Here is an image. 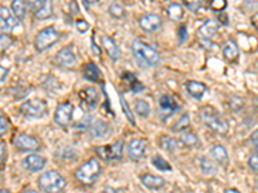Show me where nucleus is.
Returning <instances> with one entry per match:
<instances>
[{"mask_svg": "<svg viewBox=\"0 0 258 193\" xmlns=\"http://www.w3.org/2000/svg\"><path fill=\"white\" fill-rule=\"evenodd\" d=\"M251 22H252V26H253V27H256V29L258 30V13H255V14L252 16Z\"/></svg>", "mask_w": 258, "mask_h": 193, "instance_id": "obj_45", "label": "nucleus"}, {"mask_svg": "<svg viewBox=\"0 0 258 193\" xmlns=\"http://www.w3.org/2000/svg\"><path fill=\"white\" fill-rule=\"evenodd\" d=\"M101 43H102V47L105 48V50H106L107 55H109L113 61L119 59L120 49H119V47H118V44L114 42L113 39L107 35H103L102 38H101Z\"/></svg>", "mask_w": 258, "mask_h": 193, "instance_id": "obj_18", "label": "nucleus"}, {"mask_svg": "<svg viewBox=\"0 0 258 193\" xmlns=\"http://www.w3.org/2000/svg\"><path fill=\"white\" fill-rule=\"evenodd\" d=\"M147 149V141L142 138H135L129 142L128 154L133 160H139L145 156Z\"/></svg>", "mask_w": 258, "mask_h": 193, "instance_id": "obj_11", "label": "nucleus"}, {"mask_svg": "<svg viewBox=\"0 0 258 193\" xmlns=\"http://www.w3.org/2000/svg\"><path fill=\"white\" fill-rule=\"evenodd\" d=\"M107 130H109V126H107V124L105 121H102V120H97L96 122H93L92 124V126H90V132H92V134L94 135V137H103V135L106 134Z\"/></svg>", "mask_w": 258, "mask_h": 193, "instance_id": "obj_27", "label": "nucleus"}, {"mask_svg": "<svg viewBox=\"0 0 258 193\" xmlns=\"http://www.w3.org/2000/svg\"><path fill=\"white\" fill-rule=\"evenodd\" d=\"M178 36H180V43H184L187 39V31H186V26L185 25H182L180 27V34H178Z\"/></svg>", "mask_w": 258, "mask_h": 193, "instance_id": "obj_41", "label": "nucleus"}, {"mask_svg": "<svg viewBox=\"0 0 258 193\" xmlns=\"http://www.w3.org/2000/svg\"><path fill=\"white\" fill-rule=\"evenodd\" d=\"M19 25V21L5 6H0V30L12 31Z\"/></svg>", "mask_w": 258, "mask_h": 193, "instance_id": "obj_10", "label": "nucleus"}, {"mask_svg": "<svg viewBox=\"0 0 258 193\" xmlns=\"http://www.w3.org/2000/svg\"><path fill=\"white\" fill-rule=\"evenodd\" d=\"M14 145L21 151H36L40 147V143L36 138L27 134H19L14 139Z\"/></svg>", "mask_w": 258, "mask_h": 193, "instance_id": "obj_12", "label": "nucleus"}, {"mask_svg": "<svg viewBox=\"0 0 258 193\" xmlns=\"http://www.w3.org/2000/svg\"><path fill=\"white\" fill-rule=\"evenodd\" d=\"M181 142L189 147H195V145H199V139L193 133H181Z\"/></svg>", "mask_w": 258, "mask_h": 193, "instance_id": "obj_30", "label": "nucleus"}, {"mask_svg": "<svg viewBox=\"0 0 258 193\" xmlns=\"http://www.w3.org/2000/svg\"><path fill=\"white\" fill-rule=\"evenodd\" d=\"M10 8H12V13L14 14V17H16L18 21H21V19L25 18L27 4L23 3V1H19V0H16V1H12V5H10Z\"/></svg>", "mask_w": 258, "mask_h": 193, "instance_id": "obj_26", "label": "nucleus"}, {"mask_svg": "<svg viewBox=\"0 0 258 193\" xmlns=\"http://www.w3.org/2000/svg\"><path fill=\"white\" fill-rule=\"evenodd\" d=\"M200 119L204 122L206 128H209L217 134H226L229 132V124L221 113L216 108L210 106H205L200 109Z\"/></svg>", "mask_w": 258, "mask_h": 193, "instance_id": "obj_1", "label": "nucleus"}, {"mask_svg": "<svg viewBox=\"0 0 258 193\" xmlns=\"http://www.w3.org/2000/svg\"><path fill=\"white\" fill-rule=\"evenodd\" d=\"M226 6H227V1H225V0H214L210 3V8L216 12H223Z\"/></svg>", "mask_w": 258, "mask_h": 193, "instance_id": "obj_38", "label": "nucleus"}, {"mask_svg": "<svg viewBox=\"0 0 258 193\" xmlns=\"http://www.w3.org/2000/svg\"><path fill=\"white\" fill-rule=\"evenodd\" d=\"M152 165H154V166L160 171H171L172 170V166L169 165V162L165 161L164 158L161 157V156H158V154L152 157Z\"/></svg>", "mask_w": 258, "mask_h": 193, "instance_id": "obj_29", "label": "nucleus"}, {"mask_svg": "<svg viewBox=\"0 0 258 193\" xmlns=\"http://www.w3.org/2000/svg\"><path fill=\"white\" fill-rule=\"evenodd\" d=\"M0 193H12V192H10L9 190H5V188H4V190H0Z\"/></svg>", "mask_w": 258, "mask_h": 193, "instance_id": "obj_49", "label": "nucleus"}, {"mask_svg": "<svg viewBox=\"0 0 258 193\" xmlns=\"http://www.w3.org/2000/svg\"><path fill=\"white\" fill-rule=\"evenodd\" d=\"M257 152H258V148H257Z\"/></svg>", "mask_w": 258, "mask_h": 193, "instance_id": "obj_51", "label": "nucleus"}, {"mask_svg": "<svg viewBox=\"0 0 258 193\" xmlns=\"http://www.w3.org/2000/svg\"><path fill=\"white\" fill-rule=\"evenodd\" d=\"M119 98H120V103H122V108H123V111H124V115H126L127 119H128L129 121L132 122L133 125H134V124H135L134 117H133L132 111H130V108H129L128 103H127V100L124 99V96H123V94H120Z\"/></svg>", "mask_w": 258, "mask_h": 193, "instance_id": "obj_36", "label": "nucleus"}, {"mask_svg": "<svg viewBox=\"0 0 258 193\" xmlns=\"http://www.w3.org/2000/svg\"><path fill=\"white\" fill-rule=\"evenodd\" d=\"M134 111L137 115L142 116V117H146V116L150 115V111H151V108H150V104H148L146 100L137 99L134 102Z\"/></svg>", "mask_w": 258, "mask_h": 193, "instance_id": "obj_28", "label": "nucleus"}, {"mask_svg": "<svg viewBox=\"0 0 258 193\" xmlns=\"http://www.w3.org/2000/svg\"><path fill=\"white\" fill-rule=\"evenodd\" d=\"M102 193H116V191L114 190V188H111V187H106V188L102 191Z\"/></svg>", "mask_w": 258, "mask_h": 193, "instance_id": "obj_47", "label": "nucleus"}, {"mask_svg": "<svg viewBox=\"0 0 258 193\" xmlns=\"http://www.w3.org/2000/svg\"><path fill=\"white\" fill-rule=\"evenodd\" d=\"M249 166H251L252 170H255L258 173V154H255V156H252L248 161Z\"/></svg>", "mask_w": 258, "mask_h": 193, "instance_id": "obj_40", "label": "nucleus"}, {"mask_svg": "<svg viewBox=\"0 0 258 193\" xmlns=\"http://www.w3.org/2000/svg\"><path fill=\"white\" fill-rule=\"evenodd\" d=\"M21 113L29 119H43L48 113V104L40 98H32L21 104Z\"/></svg>", "mask_w": 258, "mask_h": 193, "instance_id": "obj_4", "label": "nucleus"}, {"mask_svg": "<svg viewBox=\"0 0 258 193\" xmlns=\"http://www.w3.org/2000/svg\"><path fill=\"white\" fill-rule=\"evenodd\" d=\"M8 74H9V70L3 67V66H0V83L5 80V77L8 76Z\"/></svg>", "mask_w": 258, "mask_h": 193, "instance_id": "obj_42", "label": "nucleus"}, {"mask_svg": "<svg viewBox=\"0 0 258 193\" xmlns=\"http://www.w3.org/2000/svg\"><path fill=\"white\" fill-rule=\"evenodd\" d=\"M84 77L89 81H98L101 77V72L93 62H89L84 67Z\"/></svg>", "mask_w": 258, "mask_h": 193, "instance_id": "obj_24", "label": "nucleus"}, {"mask_svg": "<svg viewBox=\"0 0 258 193\" xmlns=\"http://www.w3.org/2000/svg\"><path fill=\"white\" fill-rule=\"evenodd\" d=\"M210 154H212V157L214 160L218 161L219 164H227V161H229V154H227V151H226L225 147H222V145H214L210 149Z\"/></svg>", "mask_w": 258, "mask_h": 193, "instance_id": "obj_23", "label": "nucleus"}, {"mask_svg": "<svg viewBox=\"0 0 258 193\" xmlns=\"http://www.w3.org/2000/svg\"><path fill=\"white\" fill-rule=\"evenodd\" d=\"M218 31V23L213 19H208L199 29V35L203 39H210L216 35Z\"/></svg>", "mask_w": 258, "mask_h": 193, "instance_id": "obj_22", "label": "nucleus"}, {"mask_svg": "<svg viewBox=\"0 0 258 193\" xmlns=\"http://www.w3.org/2000/svg\"><path fill=\"white\" fill-rule=\"evenodd\" d=\"M223 57L227 59L229 62H235L239 58V48L235 42H231V40H227L223 45L222 49Z\"/></svg>", "mask_w": 258, "mask_h": 193, "instance_id": "obj_21", "label": "nucleus"}, {"mask_svg": "<svg viewBox=\"0 0 258 193\" xmlns=\"http://www.w3.org/2000/svg\"><path fill=\"white\" fill-rule=\"evenodd\" d=\"M123 148H124V143L123 141L115 142L114 145H101V147L96 148L97 154L105 161H114L119 160L123 156Z\"/></svg>", "mask_w": 258, "mask_h": 193, "instance_id": "obj_7", "label": "nucleus"}, {"mask_svg": "<svg viewBox=\"0 0 258 193\" xmlns=\"http://www.w3.org/2000/svg\"><path fill=\"white\" fill-rule=\"evenodd\" d=\"M109 13L114 18H123V17L126 16V9L120 4L113 3L109 6Z\"/></svg>", "mask_w": 258, "mask_h": 193, "instance_id": "obj_32", "label": "nucleus"}, {"mask_svg": "<svg viewBox=\"0 0 258 193\" xmlns=\"http://www.w3.org/2000/svg\"><path fill=\"white\" fill-rule=\"evenodd\" d=\"M139 26L141 29L146 32H152L155 30H158L161 26V18L158 14L154 13H148V14H143L139 18Z\"/></svg>", "mask_w": 258, "mask_h": 193, "instance_id": "obj_13", "label": "nucleus"}, {"mask_svg": "<svg viewBox=\"0 0 258 193\" xmlns=\"http://www.w3.org/2000/svg\"><path fill=\"white\" fill-rule=\"evenodd\" d=\"M257 63H258V62H257Z\"/></svg>", "mask_w": 258, "mask_h": 193, "instance_id": "obj_52", "label": "nucleus"}, {"mask_svg": "<svg viewBox=\"0 0 258 193\" xmlns=\"http://www.w3.org/2000/svg\"><path fill=\"white\" fill-rule=\"evenodd\" d=\"M75 26H76L77 31L80 32V34H85L89 30V23L85 19H76Z\"/></svg>", "mask_w": 258, "mask_h": 193, "instance_id": "obj_39", "label": "nucleus"}, {"mask_svg": "<svg viewBox=\"0 0 258 193\" xmlns=\"http://www.w3.org/2000/svg\"><path fill=\"white\" fill-rule=\"evenodd\" d=\"M23 193H38V192H36V191H34V190H27L26 192H23Z\"/></svg>", "mask_w": 258, "mask_h": 193, "instance_id": "obj_50", "label": "nucleus"}, {"mask_svg": "<svg viewBox=\"0 0 258 193\" xmlns=\"http://www.w3.org/2000/svg\"><path fill=\"white\" fill-rule=\"evenodd\" d=\"M186 89L187 92H189V94H190L193 98H195V99H201L206 92L205 84L199 83V81H194V80L187 81Z\"/></svg>", "mask_w": 258, "mask_h": 193, "instance_id": "obj_20", "label": "nucleus"}, {"mask_svg": "<svg viewBox=\"0 0 258 193\" xmlns=\"http://www.w3.org/2000/svg\"><path fill=\"white\" fill-rule=\"evenodd\" d=\"M101 165L96 158H90L84 162L76 170V178L85 184H92L100 177Z\"/></svg>", "mask_w": 258, "mask_h": 193, "instance_id": "obj_5", "label": "nucleus"}, {"mask_svg": "<svg viewBox=\"0 0 258 193\" xmlns=\"http://www.w3.org/2000/svg\"><path fill=\"white\" fill-rule=\"evenodd\" d=\"M168 16L171 17V19H173V21H181L185 16L184 6L177 3L169 4L168 5Z\"/></svg>", "mask_w": 258, "mask_h": 193, "instance_id": "obj_25", "label": "nucleus"}, {"mask_svg": "<svg viewBox=\"0 0 258 193\" xmlns=\"http://www.w3.org/2000/svg\"><path fill=\"white\" fill-rule=\"evenodd\" d=\"M58 39H60V34H58V31L53 26L44 27V29L39 31V34L35 38L36 50L43 51L45 49H49L57 43Z\"/></svg>", "mask_w": 258, "mask_h": 193, "instance_id": "obj_6", "label": "nucleus"}, {"mask_svg": "<svg viewBox=\"0 0 258 193\" xmlns=\"http://www.w3.org/2000/svg\"><path fill=\"white\" fill-rule=\"evenodd\" d=\"M225 193H242V192L238 190H235V188H227V190L225 191Z\"/></svg>", "mask_w": 258, "mask_h": 193, "instance_id": "obj_48", "label": "nucleus"}, {"mask_svg": "<svg viewBox=\"0 0 258 193\" xmlns=\"http://www.w3.org/2000/svg\"><path fill=\"white\" fill-rule=\"evenodd\" d=\"M189 126H190V117H189L187 113H185V115L174 124L173 130L174 132H184L185 129H187Z\"/></svg>", "mask_w": 258, "mask_h": 193, "instance_id": "obj_33", "label": "nucleus"}, {"mask_svg": "<svg viewBox=\"0 0 258 193\" xmlns=\"http://www.w3.org/2000/svg\"><path fill=\"white\" fill-rule=\"evenodd\" d=\"M132 51L137 61L146 66H156L160 62V55L152 47L145 44L143 42L134 40L132 43Z\"/></svg>", "mask_w": 258, "mask_h": 193, "instance_id": "obj_3", "label": "nucleus"}, {"mask_svg": "<svg viewBox=\"0 0 258 193\" xmlns=\"http://www.w3.org/2000/svg\"><path fill=\"white\" fill-rule=\"evenodd\" d=\"M72 112H74V106L70 102H64L56 108L55 121L60 126L68 125L72 120Z\"/></svg>", "mask_w": 258, "mask_h": 193, "instance_id": "obj_8", "label": "nucleus"}, {"mask_svg": "<svg viewBox=\"0 0 258 193\" xmlns=\"http://www.w3.org/2000/svg\"><path fill=\"white\" fill-rule=\"evenodd\" d=\"M45 164H47V160L43 156H39V154H29L22 161L23 167L30 171H34V173L43 170Z\"/></svg>", "mask_w": 258, "mask_h": 193, "instance_id": "obj_14", "label": "nucleus"}, {"mask_svg": "<svg viewBox=\"0 0 258 193\" xmlns=\"http://www.w3.org/2000/svg\"><path fill=\"white\" fill-rule=\"evenodd\" d=\"M200 167H201V170L205 174H208V175L216 173V166H214V164L212 162V160H209L208 157L201 158V161H200Z\"/></svg>", "mask_w": 258, "mask_h": 193, "instance_id": "obj_34", "label": "nucleus"}, {"mask_svg": "<svg viewBox=\"0 0 258 193\" xmlns=\"http://www.w3.org/2000/svg\"><path fill=\"white\" fill-rule=\"evenodd\" d=\"M201 5V3L200 1H195V3H189V1H186V6L187 8H190L191 10H196L197 6Z\"/></svg>", "mask_w": 258, "mask_h": 193, "instance_id": "obj_44", "label": "nucleus"}, {"mask_svg": "<svg viewBox=\"0 0 258 193\" xmlns=\"http://www.w3.org/2000/svg\"><path fill=\"white\" fill-rule=\"evenodd\" d=\"M141 182L146 188L152 191H159L165 186V180L163 179V178L152 175V174H145V175H142Z\"/></svg>", "mask_w": 258, "mask_h": 193, "instance_id": "obj_19", "label": "nucleus"}, {"mask_svg": "<svg viewBox=\"0 0 258 193\" xmlns=\"http://www.w3.org/2000/svg\"><path fill=\"white\" fill-rule=\"evenodd\" d=\"M4 153H5V148H4L3 143H0V162L4 158Z\"/></svg>", "mask_w": 258, "mask_h": 193, "instance_id": "obj_46", "label": "nucleus"}, {"mask_svg": "<svg viewBox=\"0 0 258 193\" xmlns=\"http://www.w3.org/2000/svg\"><path fill=\"white\" fill-rule=\"evenodd\" d=\"M159 107H160L161 112H163V115H164L165 117H169V116L173 115L176 111L180 109V104L176 102V99H174L173 96H168V94L163 96L160 99H159Z\"/></svg>", "mask_w": 258, "mask_h": 193, "instance_id": "obj_15", "label": "nucleus"}, {"mask_svg": "<svg viewBox=\"0 0 258 193\" xmlns=\"http://www.w3.org/2000/svg\"><path fill=\"white\" fill-rule=\"evenodd\" d=\"M79 98L89 108H94L98 103V92L93 87H85L79 92Z\"/></svg>", "mask_w": 258, "mask_h": 193, "instance_id": "obj_16", "label": "nucleus"}, {"mask_svg": "<svg viewBox=\"0 0 258 193\" xmlns=\"http://www.w3.org/2000/svg\"><path fill=\"white\" fill-rule=\"evenodd\" d=\"M13 43V38L9 34H1L0 35V55L3 54L6 49L9 48Z\"/></svg>", "mask_w": 258, "mask_h": 193, "instance_id": "obj_35", "label": "nucleus"}, {"mask_svg": "<svg viewBox=\"0 0 258 193\" xmlns=\"http://www.w3.org/2000/svg\"><path fill=\"white\" fill-rule=\"evenodd\" d=\"M27 6L34 12V14H35L38 19H47L53 14V6H52L51 1H45V0L30 1Z\"/></svg>", "mask_w": 258, "mask_h": 193, "instance_id": "obj_9", "label": "nucleus"}, {"mask_svg": "<svg viewBox=\"0 0 258 193\" xmlns=\"http://www.w3.org/2000/svg\"><path fill=\"white\" fill-rule=\"evenodd\" d=\"M38 184L45 193H61L66 187V180L57 171L49 170L39 177Z\"/></svg>", "mask_w": 258, "mask_h": 193, "instance_id": "obj_2", "label": "nucleus"}, {"mask_svg": "<svg viewBox=\"0 0 258 193\" xmlns=\"http://www.w3.org/2000/svg\"><path fill=\"white\" fill-rule=\"evenodd\" d=\"M160 145L161 147L164 148L165 151L168 152H173L178 148L177 141L174 138H171V137H163V138L160 139Z\"/></svg>", "mask_w": 258, "mask_h": 193, "instance_id": "obj_31", "label": "nucleus"}, {"mask_svg": "<svg viewBox=\"0 0 258 193\" xmlns=\"http://www.w3.org/2000/svg\"><path fill=\"white\" fill-rule=\"evenodd\" d=\"M251 142L256 145V148H258V129L252 133L251 135Z\"/></svg>", "mask_w": 258, "mask_h": 193, "instance_id": "obj_43", "label": "nucleus"}, {"mask_svg": "<svg viewBox=\"0 0 258 193\" xmlns=\"http://www.w3.org/2000/svg\"><path fill=\"white\" fill-rule=\"evenodd\" d=\"M55 59L60 66H64V67H71V66H74L75 62H76V57H75V54L72 53L70 47L62 48L61 50L57 53Z\"/></svg>", "mask_w": 258, "mask_h": 193, "instance_id": "obj_17", "label": "nucleus"}, {"mask_svg": "<svg viewBox=\"0 0 258 193\" xmlns=\"http://www.w3.org/2000/svg\"><path fill=\"white\" fill-rule=\"evenodd\" d=\"M8 125H9L8 117L3 112V109H0V135L5 134L6 130H8Z\"/></svg>", "mask_w": 258, "mask_h": 193, "instance_id": "obj_37", "label": "nucleus"}]
</instances>
